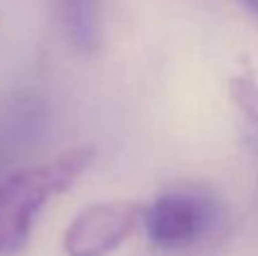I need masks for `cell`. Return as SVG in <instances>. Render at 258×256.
Segmentation results:
<instances>
[{
    "mask_svg": "<svg viewBox=\"0 0 258 256\" xmlns=\"http://www.w3.org/2000/svg\"><path fill=\"white\" fill-rule=\"evenodd\" d=\"M213 204L188 190H170L143 207L141 225L150 243L159 249H183L209 231L213 222Z\"/></svg>",
    "mask_w": 258,
    "mask_h": 256,
    "instance_id": "7a4b0ae2",
    "label": "cell"
},
{
    "mask_svg": "<svg viewBox=\"0 0 258 256\" xmlns=\"http://www.w3.org/2000/svg\"><path fill=\"white\" fill-rule=\"evenodd\" d=\"M71 43L82 52H95L102 41L100 0H54Z\"/></svg>",
    "mask_w": 258,
    "mask_h": 256,
    "instance_id": "277c9868",
    "label": "cell"
},
{
    "mask_svg": "<svg viewBox=\"0 0 258 256\" xmlns=\"http://www.w3.org/2000/svg\"><path fill=\"white\" fill-rule=\"evenodd\" d=\"M143 207L134 202H98L82 209L63 234L66 256H107L141 225Z\"/></svg>",
    "mask_w": 258,
    "mask_h": 256,
    "instance_id": "3957f363",
    "label": "cell"
},
{
    "mask_svg": "<svg viewBox=\"0 0 258 256\" xmlns=\"http://www.w3.org/2000/svg\"><path fill=\"white\" fill-rule=\"evenodd\" d=\"M240 3L245 5V7L249 9V12H251V14H254V16L258 18V0H240Z\"/></svg>",
    "mask_w": 258,
    "mask_h": 256,
    "instance_id": "8992f818",
    "label": "cell"
},
{
    "mask_svg": "<svg viewBox=\"0 0 258 256\" xmlns=\"http://www.w3.org/2000/svg\"><path fill=\"white\" fill-rule=\"evenodd\" d=\"M231 95L240 111L245 113L249 120L258 122V86L251 77H236L231 80Z\"/></svg>",
    "mask_w": 258,
    "mask_h": 256,
    "instance_id": "5b68a950",
    "label": "cell"
},
{
    "mask_svg": "<svg viewBox=\"0 0 258 256\" xmlns=\"http://www.w3.org/2000/svg\"><path fill=\"white\" fill-rule=\"evenodd\" d=\"M93 157L91 145H80L0 181V256H14L25 247L41 209L50 198L71 188Z\"/></svg>",
    "mask_w": 258,
    "mask_h": 256,
    "instance_id": "6da1fadb",
    "label": "cell"
}]
</instances>
